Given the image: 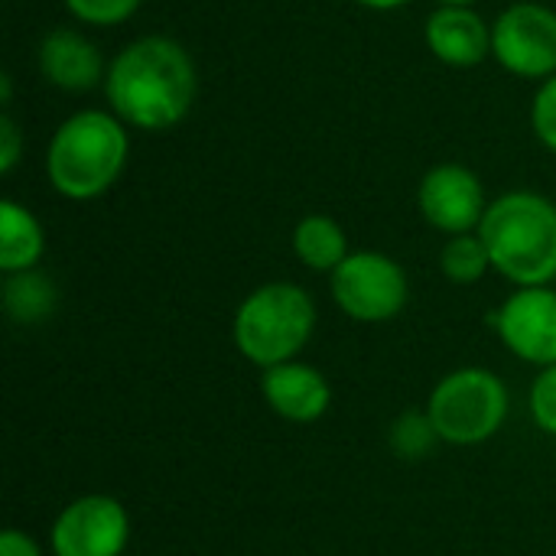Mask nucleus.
<instances>
[{"mask_svg":"<svg viewBox=\"0 0 556 556\" xmlns=\"http://www.w3.org/2000/svg\"><path fill=\"white\" fill-rule=\"evenodd\" d=\"M199 91L195 62L182 42L169 36H140L127 42L108 65L104 94L111 111L137 130L176 127Z\"/></svg>","mask_w":556,"mask_h":556,"instance_id":"1","label":"nucleus"},{"mask_svg":"<svg viewBox=\"0 0 556 556\" xmlns=\"http://www.w3.org/2000/svg\"><path fill=\"white\" fill-rule=\"evenodd\" d=\"M127 156V124L117 114L85 108L55 127L46 147V179L62 199L88 202L121 179Z\"/></svg>","mask_w":556,"mask_h":556,"instance_id":"2","label":"nucleus"},{"mask_svg":"<svg viewBox=\"0 0 556 556\" xmlns=\"http://www.w3.org/2000/svg\"><path fill=\"white\" fill-rule=\"evenodd\" d=\"M492 270L515 287H551L556 280V205L531 189L489 202L479 225Z\"/></svg>","mask_w":556,"mask_h":556,"instance_id":"3","label":"nucleus"},{"mask_svg":"<svg viewBox=\"0 0 556 556\" xmlns=\"http://www.w3.org/2000/svg\"><path fill=\"white\" fill-rule=\"evenodd\" d=\"M316 332V303L306 287L270 280L251 290L235 309L231 339L244 362L267 371L300 358Z\"/></svg>","mask_w":556,"mask_h":556,"instance_id":"4","label":"nucleus"},{"mask_svg":"<svg viewBox=\"0 0 556 556\" xmlns=\"http://www.w3.org/2000/svg\"><path fill=\"white\" fill-rule=\"evenodd\" d=\"M511 410L508 384L482 365H466L443 375L430 397L427 414L450 446H479L502 433Z\"/></svg>","mask_w":556,"mask_h":556,"instance_id":"5","label":"nucleus"},{"mask_svg":"<svg viewBox=\"0 0 556 556\" xmlns=\"http://www.w3.org/2000/svg\"><path fill=\"white\" fill-rule=\"evenodd\" d=\"M329 293L336 306L355 323H391L410 300L404 267L381 251H352L332 274Z\"/></svg>","mask_w":556,"mask_h":556,"instance_id":"6","label":"nucleus"},{"mask_svg":"<svg viewBox=\"0 0 556 556\" xmlns=\"http://www.w3.org/2000/svg\"><path fill=\"white\" fill-rule=\"evenodd\" d=\"M492 55L518 78L547 81L556 75V10L534 0L502 10L492 26Z\"/></svg>","mask_w":556,"mask_h":556,"instance_id":"7","label":"nucleus"},{"mask_svg":"<svg viewBox=\"0 0 556 556\" xmlns=\"http://www.w3.org/2000/svg\"><path fill=\"white\" fill-rule=\"evenodd\" d=\"M130 544V515L114 495H81L68 502L49 531L52 556H124Z\"/></svg>","mask_w":556,"mask_h":556,"instance_id":"8","label":"nucleus"},{"mask_svg":"<svg viewBox=\"0 0 556 556\" xmlns=\"http://www.w3.org/2000/svg\"><path fill=\"white\" fill-rule=\"evenodd\" d=\"M492 329L515 358L534 368L556 365V290L515 287V293L492 313Z\"/></svg>","mask_w":556,"mask_h":556,"instance_id":"9","label":"nucleus"},{"mask_svg":"<svg viewBox=\"0 0 556 556\" xmlns=\"http://www.w3.org/2000/svg\"><path fill=\"white\" fill-rule=\"evenodd\" d=\"M417 205H420V215L427 218V225L450 238L479 231L485 208H489L482 179L469 166H459V163L433 166L420 179Z\"/></svg>","mask_w":556,"mask_h":556,"instance_id":"10","label":"nucleus"},{"mask_svg":"<svg viewBox=\"0 0 556 556\" xmlns=\"http://www.w3.org/2000/svg\"><path fill=\"white\" fill-rule=\"evenodd\" d=\"M261 394L267 407L287 424H316L332 404V384L326 375L300 358L261 371Z\"/></svg>","mask_w":556,"mask_h":556,"instance_id":"11","label":"nucleus"},{"mask_svg":"<svg viewBox=\"0 0 556 556\" xmlns=\"http://www.w3.org/2000/svg\"><path fill=\"white\" fill-rule=\"evenodd\" d=\"M39 72L49 85L62 91H91L104 81V59L98 46L78 29H49L39 42Z\"/></svg>","mask_w":556,"mask_h":556,"instance_id":"12","label":"nucleus"},{"mask_svg":"<svg viewBox=\"0 0 556 556\" xmlns=\"http://www.w3.org/2000/svg\"><path fill=\"white\" fill-rule=\"evenodd\" d=\"M430 52L456 68L479 65L492 55V26L472 7H440L427 16Z\"/></svg>","mask_w":556,"mask_h":556,"instance_id":"13","label":"nucleus"},{"mask_svg":"<svg viewBox=\"0 0 556 556\" xmlns=\"http://www.w3.org/2000/svg\"><path fill=\"white\" fill-rule=\"evenodd\" d=\"M46 254V231L39 225V218L13 202L3 199L0 205V270L3 274H20V270H33Z\"/></svg>","mask_w":556,"mask_h":556,"instance_id":"14","label":"nucleus"},{"mask_svg":"<svg viewBox=\"0 0 556 556\" xmlns=\"http://www.w3.org/2000/svg\"><path fill=\"white\" fill-rule=\"evenodd\" d=\"M293 254L316 274H332L352 251L345 228L329 215H306L293 228Z\"/></svg>","mask_w":556,"mask_h":556,"instance_id":"15","label":"nucleus"},{"mask_svg":"<svg viewBox=\"0 0 556 556\" xmlns=\"http://www.w3.org/2000/svg\"><path fill=\"white\" fill-rule=\"evenodd\" d=\"M59 303V290L52 283V277H46L42 270H20V274H7L3 280V309L13 323L20 326H39L55 313Z\"/></svg>","mask_w":556,"mask_h":556,"instance_id":"16","label":"nucleus"},{"mask_svg":"<svg viewBox=\"0 0 556 556\" xmlns=\"http://www.w3.org/2000/svg\"><path fill=\"white\" fill-rule=\"evenodd\" d=\"M440 270L450 283H459V287L479 283L492 270V257H489V248L479 238V231L453 235L440 251Z\"/></svg>","mask_w":556,"mask_h":556,"instance_id":"17","label":"nucleus"},{"mask_svg":"<svg viewBox=\"0 0 556 556\" xmlns=\"http://www.w3.org/2000/svg\"><path fill=\"white\" fill-rule=\"evenodd\" d=\"M388 443H391L397 459L417 463V459H427L433 453V446L443 443V440H440V433H437L427 410H407L391 424Z\"/></svg>","mask_w":556,"mask_h":556,"instance_id":"18","label":"nucleus"},{"mask_svg":"<svg viewBox=\"0 0 556 556\" xmlns=\"http://www.w3.org/2000/svg\"><path fill=\"white\" fill-rule=\"evenodd\" d=\"M143 0H65V10L88 26H121Z\"/></svg>","mask_w":556,"mask_h":556,"instance_id":"19","label":"nucleus"},{"mask_svg":"<svg viewBox=\"0 0 556 556\" xmlns=\"http://www.w3.org/2000/svg\"><path fill=\"white\" fill-rule=\"evenodd\" d=\"M528 410L541 433L556 437V365H547L538 371L531 394H528Z\"/></svg>","mask_w":556,"mask_h":556,"instance_id":"20","label":"nucleus"},{"mask_svg":"<svg viewBox=\"0 0 556 556\" xmlns=\"http://www.w3.org/2000/svg\"><path fill=\"white\" fill-rule=\"evenodd\" d=\"M531 127H534V137L556 153V75H551L538 94H534V104H531Z\"/></svg>","mask_w":556,"mask_h":556,"instance_id":"21","label":"nucleus"},{"mask_svg":"<svg viewBox=\"0 0 556 556\" xmlns=\"http://www.w3.org/2000/svg\"><path fill=\"white\" fill-rule=\"evenodd\" d=\"M23 156V130L10 114H0V173H13Z\"/></svg>","mask_w":556,"mask_h":556,"instance_id":"22","label":"nucleus"},{"mask_svg":"<svg viewBox=\"0 0 556 556\" xmlns=\"http://www.w3.org/2000/svg\"><path fill=\"white\" fill-rule=\"evenodd\" d=\"M0 556H42V551H39V544L26 531L7 528L0 534Z\"/></svg>","mask_w":556,"mask_h":556,"instance_id":"23","label":"nucleus"},{"mask_svg":"<svg viewBox=\"0 0 556 556\" xmlns=\"http://www.w3.org/2000/svg\"><path fill=\"white\" fill-rule=\"evenodd\" d=\"M368 10H397V7H407L410 0H355Z\"/></svg>","mask_w":556,"mask_h":556,"instance_id":"24","label":"nucleus"},{"mask_svg":"<svg viewBox=\"0 0 556 556\" xmlns=\"http://www.w3.org/2000/svg\"><path fill=\"white\" fill-rule=\"evenodd\" d=\"M440 7H472L476 0H437Z\"/></svg>","mask_w":556,"mask_h":556,"instance_id":"25","label":"nucleus"}]
</instances>
